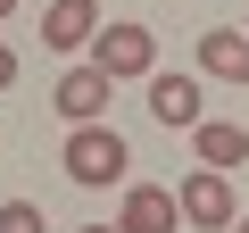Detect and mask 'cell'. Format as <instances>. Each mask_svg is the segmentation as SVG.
<instances>
[{"mask_svg": "<svg viewBox=\"0 0 249 233\" xmlns=\"http://www.w3.org/2000/svg\"><path fill=\"white\" fill-rule=\"evenodd\" d=\"M58 167H67V183L108 192V183L133 175V150H124V134H116V125H75V134H67V150H58Z\"/></svg>", "mask_w": 249, "mask_h": 233, "instance_id": "obj_1", "label": "cell"}, {"mask_svg": "<svg viewBox=\"0 0 249 233\" xmlns=\"http://www.w3.org/2000/svg\"><path fill=\"white\" fill-rule=\"evenodd\" d=\"M91 67H108L116 83L158 75V42H150V25H142V17H116V25H100V42H91Z\"/></svg>", "mask_w": 249, "mask_h": 233, "instance_id": "obj_2", "label": "cell"}, {"mask_svg": "<svg viewBox=\"0 0 249 233\" xmlns=\"http://www.w3.org/2000/svg\"><path fill=\"white\" fill-rule=\"evenodd\" d=\"M108 92H116L108 67H67L58 92H50V108L67 116V125H100V116H108Z\"/></svg>", "mask_w": 249, "mask_h": 233, "instance_id": "obj_3", "label": "cell"}, {"mask_svg": "<svg viewBox=\"0 0 249 233\" xmlns=\"http://www.w3.org/2000/svg\"><path fill=\"white\" fill-rule=\"evenodd\" d=\"M175 200H183V225H199V233H232V183H224L216 167H191Z\"/></svg>", "mask_w": 249, "mask_h": 233, "instance_id": "obj_4", "label": "cell"}, {"mask_svg": "<svg viewBox=\"0 0 249 233\" xmlns=\"http://www.w3.org/2000/svg\"><path fill=\"white\" fill-rule=\"evenodd\" d=\"M91 42H100V0H50L42 50H91Z\"/></svg>", "mask_w": 249, "mask_h": 233, "instance_id": "obj_5", "label": "cell"}, {"mask_svg": "<svg viewBox=\"0 0 249 233\" xmlns=\"http://www.w3.org/2000/svg\"><path fill=\"white\" fill-rule=\"evenodd\" d=\"M191 150H199V167L232 175V167H249V125H232V116H199V125H191Z\"/></svg>", "mask_w": 249, "mask_h": 233, "instance_id": "obj_6", "label": "cell"}, {"mask_svg": "<svg viewBox=\"0 0 249 233\" xmlns=\"http://www.w3.org/2000/svg\"><path fill=\"white\" fill-rule=\"evenodd\" d=\"M175 216H183V200L166 192V183H124V233H175Z\"/></svg>", "mask_w": 249, "mask_h": 233, "instance_id": "obj_7", "label": "cell"}, {"mask_svg": "<svg viewBox=\"0 0 249 233\" xmlns=\"http://www.w3.org/2000/svg\"><path fill=\"white\" fill-rule=\"evenodd\" d=\"M150 116L166 134H191L199 125V75H150Z\"/></svg>", "mask_w": 249, "mask_h": 233, "instance_id": "obj_8", "label": "cell"}, {"mask_svg": "<svg viewBox=\"0 0 249 233\" xmlns=\"http://www.w3.org/2000/svg\"><path fill=\"white\" fill-rule=\"evenodd\" d=\"M199 75L249 83V34H241V25H208V34H199Z\"/></svg>", "mask_w": 249, "mask_h": 233, "instance_id": "obj_9", "label": "cell"}, {"mask_svg": "<svg viewBox=\"0 0 249 233\" xmlns=\"http://www.w3.org/2000/svg\"><path fill=\"white\" fill-rule=\"evenodd\" d=\"M0 233H50V216L34 200H0Z\"/></svg>", "mask_w": 249, "mask_h": 233, "instance_id": "obj_10", "label": "cell"}, {"mask_svg": "<svg viewBox=\"0 0 249 233\" xmlns=\"http://www.w3.org/2000/svg\"><path fill=\"white\" fill-rule=\"evenodd\" d=\"M0 92H17V50L0 42Z\"/></svg>", "mask_w": 249, "mask_h": 233, "instance_id": "obj_11", "label": "cell"}, {"mask_svg": "<svg viewBox=\"0 0 249 233\" xmlns=\"http://www.w3.org/2000/svg\"><path fill=\"white\" fill-rule=\"evenodd\" d=\"M83 233H124V225H83Z\"/></svg>", "mask_w": 249, "mask_h": 233, "instance_id": "obj_12", "label": "cell"}, {"mask_svg": "<svg viewBox=\"0 0 249 233\" xmlns=\"http://www.w3.org/2000/svg\"><path fill=\"white\" fill-rule=\"evenodd\" d=\"M232 233H249V216H232Z\"/></svg>", "mask_w": 249, "mask_h": 233, "instance_id": "obj_13", "label": "cell"}, {"mask_svg": "<svg viewBox=\"0 0 249 233\" xmlns=\"http://www.w3.org/2000/svg\"><path fill=\"white\" fill-rule=\"evenodd\" d=\"M9 9H17V0H0V17H9Z\"/></svg>", "mask_w": 249, "mask_h": 233, "instance_id": "obj_14", "label": "cell"}, {"mask_svg": "<svg viewBox=\"0 0 249 233\" xmlns=\"http://www.w3.org/2000/svg\"><path fill=\"white\" fill-rule=\"evenodd\" d=\"M241 34H249V25H241Z\"/></svg>", "mask_w": 249, "mask_h": 233, "instance_id": "obj_15", "label": "cell"}]
</instances>
